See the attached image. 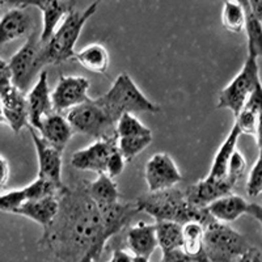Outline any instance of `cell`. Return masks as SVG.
Wrapping results in <instances>:
<instances>
[{"mask_svg": "<svg viewBox=\"0 0 262 262\" xmlns=\"http://www.w3.org/2000/svg\"><path fill=\"white\" fill-rule=\"evenodd\" d=\"M245 9V27L248 41V54H252L258 59L262 58V23H259L250 12L248 2H242Z\"/></svg>", "mask_w": 262, "mask_h": 262, "instance_id": "4316f807", "label": "cell"}, {"mask_svg": "<svg viewBox=\"0 0 262 262\" xmlns=\"http://www.w3.org/2000/svg\"><path fill=\"white\" fill-rule=\"evenodd\" d=\"M222 24L228 32L240 33L245 27V9L242 2H226L222 9Z\"/></svg>", "mask_w": 262, "mask_h": 262, "instance_id": "83f0119b", "label": "cell"}, {"mask_svg": "<svg viewBox=\"0 0 262 262\" xmlns=\"http://www.w3.org/2000/svg\"><path fill=\"white\" fill-rule=\"evenodd\" d=\"M64 116L74 133L86 135L95 140L117 137L116 122L105 112L97 98H91L90 101L74 107Z\"/></svg>", "mask_w": 262, "mask_h": 262, "instance_id": "8992f818", "label": "cell"}, {"mask_svg": "<svg viewBox=\"0 0 262 262\" xmlns=\"http://www.w3.org/2000/svg\"><path fill=\"white\" fill-rule=\"evenodd\" d=\"M7 4H8V3H6V2H0V8H2V7H4V6H7Z\"/></svg>", "mask_w": 262, "mask_h": 262, "instance_id": "7bdbcfd3", "label": "cell"}, {"mask_svg": "<svg viewBox=\"0 0 262 262\" xmlns=\"http://www.w3.org/2000/svg\"><path fill=\"white\" fill-rule=\"evenodd\" d=\"M74 59L78 60L84 69L95 74H106L111 66L109 53L101 43H91L80 51H76Z\"/></svg>", "mask_w": 262, "mask_h": 262, "instance_id": "cb8c5ba5", "label": "cell"}, {"mask_svg": "<svg viewBox=\"0 0 262 262\" xmlns=\"http://www.w3.org/2000/svg\"><path fill=\"white\" fill-rule=\"evenodd\" d=\"M161 262H209L206 257H193L186 254L182 249H174L163 253Z\"/></svg>", "mask_w": 262, "mask_h": 262, "instance_id": "836d02e7", "label": "cell"}, {"mask_svg": "<svg viewBox=\"0 0 262 262\" xmlns=\"http://www.w3.org/2000/svg\"><path fill=\"white\" fill-rule=\"evenodd\" d=\"M90 80L81 75H59L57 85L51 92L54 112H70L74 107L90 101Z\"/></svg>", "mask_w": 262, "mask_h": 262, "instance_id": "9c48e42d", "label": "cell"}, {"mask_svg": "<svg viewBox=\"0 0 262 262\" xmlns=\"http://www.w3.org/2000/svg\"><path fill=\"white\" fill-rule=\"evenodd\" d=\"M240 135H242V133L238 130L237 125L233 123L227 138L223 140V143L221 144L219 149L215 154L214 160H212L211 168H210V172L207 174V177L216 180L226 179L229 161H231L233 152L236 151V144H237V140L240 138Z\"/></svg>", "mask_w": 262, "mask_h": 262, "instance_id": "7402d4cb", "label": "cell"}, {"mask_svg": "<svg viewBox=\"0 0 262 262\" xmlns=\"http://www.w3.org/2000/svg\"><path fill=\"white\" fill-rule=\"evenodd\" d=\"M233 186L227 179L216 180L206 176L195 184L184 189L188 202L196 209H206L216 200L232 194Z\"/></svg>", "mask_w": 262, "mask_h": 262, "instance_id": "9a60e30c", "label": "cell"}, {"mask_svg": "<svg viewBox=\"0 0 262 262\" xmlns=\"http://www.w3.org/2000/svg\"><path fill=\"white\" fill-rule=\"evenodd\" d=\"M118 138L97 139L85 148L74 152L71 158V165L79 170H88L97 174H102L106 170L109 158L117 149Z\"/></svg>", "mask_w": 262, "mask_h": 262, "instance_id": "7c38bea8", "label": "cell"}, {"mask_svg": "<svg viewBox=\"0 0 262 262\" xmlns=\"http://www.w3.org/2000/svg\"><path fill=\"white\" fill-rule=\"evenodd\" d=\"M28 111H29V126L38 130L42 119L55 113L51 101V91L49 86L48 71L42 70L36 84L27 93Z\"/></svg>", "mask_w": 262, "mask_h": 262, "instance_id": "5bb4252c", "label": "cell"}, {"mask_svg": "<svg viewBox=\"0 0 262 262\" xmlns=\"http://www.w3.org/2000/svg\"><path fill=\"white\" fill-rule=\"evenodd\" d=\"M248 206L249 203L243 196L236 195V194H228L207 206L206 210L214 221L228 224L247 214Z\"/></svg>", "mask_w": 262, "mask_h": 262, "instance_id": "44dd1931", "label": "cell"}, {"mask_svg": "<svg viewBox=\"0 0 262 262\" xmlns=\"http://www.w3.org/2000/svg\"><path fill=\"white\" fill-rule=\"evenodd\" d=\"M8 85H12V74L8 62L0 57V90Z\"/></svg>", "mask_w": 262, "mask_h": 262, "instance_id": "e575fe53", "label": "cell"}, {"mask_svg": "<svg viewBox=\"0 0 262 262\" xmlns=\"http://www.w3.org/2000/svg\"><path fill=\"white\" fill-rule=\"evenodd\" d=\"M144 179L149 193H158L174 188L182 181V173L170 155L165 152H158L146 163Z\"/></svg>", "mask_w": 262, "mask_h": 262, "instance_id": "30bf717a", "label": "cell"}, {"mask_svg": "<svg viewBox=\"0 0 262 262\" xmlns=\"http://www.w3.org/2000/svg\"><path fill=\"white\" fill-rule=\"evenodd\" d=\"M254 137H256L257 146H258L259 151H262V111L258 114V118H257V126H256V133H254Z\"/></svg>", "mask_w": 262, "mask_h": 262, "instance_id": "60d3db41", "label": "cell"}, {"mask_svg": "<svg viewBox=\"0 0 262 262\" xmlns=\"http://www.w3.org/2000/svg\"><path fill=\"white\" fill-rule=\"evenodd\" d=\"M27 128L29 130L32 137L33 144L36 147L37 159H38V179L46 180L51 184L57 185L58 188H64L62 181V151L57 149L51 144H49L38 131L34 130L32 126L28 125Z\"/></svg>", "mask_w": 262, "mask_h": 262, "instance_id": "8fae6325", "label": "cell"}, {"mask_svg": "<svg viewBox=\"0 0 262 262\" xmlns=\"http://www.w3.org/2000/svg\"><path fill=\"white\" fill-rule=\"evenodd\" d=\"M97 100L116 123L119 117L126 113L156 114L161 112L160 105L146 97L127 72L119 74L112 84L111 90Z\"/></svg>", "mask_w": 262, "mask_h": 262, "instance_id": "277c9868", "label": "cell"}, {"mask_svg": "<svg viewBox=\"0 0 262 262\" xmlns=\"http://www.w3.org/2000/svg\"><path fill=\"white\" fill-rule=\"evenodd\" d=\"M0 102L6 125L12 128L13 133L18 134L23 128L29 125L27 93L12 84L0 90Z\"/></svg>", "mask_w": 262, "mask_h": 262, "instance_id": "4fadbf2b", "label": "cell"}, {"mask_svg": "<svg viewBox=\"0 0 262 262\" xmlns=\"http://www.w3.org/2000/svg\"><path fill=\"white\" fill-rule=\"evenodd\" d=\"M247 214L250 215V216H253L262 227V206L261 205H257V203H249Z\"/></svg>", "mask_w": 262, "mask_h": 262, "instance_id": "ab89813d", "label": "cell"}, {"mask_svg": "<svg viewBox=\"0 0 262 262\" xmlns=\"http://www.w3.org/2000/svg\"><path fill=\"white\" fill-rule=\"evenodd\" d=\"M248 7H249L252 15L259 23H262V0H252V2H248Z\"/></svg>", "mask_w": 262, "mask_h": 262, "instance_id": "f35d334b", "label": "cell"}, {"mask_svg": "<svg viewBox=\"0 0 262 262\" xmlns=\"http://www.w3.org/2000/svg\"><path fill=\"white\" fill-rule=\"evenodd\" d=\"M259 83L258 59L252 54H248L240 72L219 93L216 107L228 109L236 117Z\"/></svg>", "mask_w": 262, "mask_h": 262, "instance_id": "52a82bcc", "label": "cell"}, {"mask_svg": "<svg viewBox=\"0 0 262 262\" xmlns=\"http://www.w3.org/2000/svg\"><path fill=\"white\" fill-rule=\"evenodd\" d=\"M116 135L117 138L146 137V135H152V131L143 122H140L134 114L126 113L122 114L117 121Z\"/></svg>", "mask_w": 262, "mask_h": 262, "instance_id": "f546056e", "label": "cell"}, {"mask_svg": "<svg viewBox=\"0 0 262 262\" xmlns=\"http://www.w3.org/2000/svg\"><path fill=\"white\" fill-rule=\"evenodd\" d=\"M85 188L91 200L97 206H109L119 202V190L116 181L102 173L92 182H85Z\"/></svg>", "mask_w": 262, "mask_h": 262, "instance_id": "603a6c76", "label": "cell"}, {"mask_svg": "<svg viewBox=\"0 0 262 262\" xmlns=\"http://www.w3.org/2000/svg\"><path fill=\"white\" fill-rule=\"evenodd\" d=\"M24 8L34 7L42 13V29L39 33V41L42 45L48 43L58 29L66 16L70 15L75 9V2H32V3H21Z\"/></svg>", "mask_w": 262, "mask_h": 262, "instance_id": "2e32d148", "label": "cell"}, {"mask_svg": "<svg viewBox=\"0 0 262 262\" xmlns=\"http://www.w3.org/2000/svg\"><path fill=\"white\" fill-rule=\"evenodd\" d=\"M0 18V46L27 36L32 29V17L21 3H12Z\"/></svg>", "mask_w": 262, "mask_h": 262, "instance_id": "e0dca14e", "label": "cell"}, {"mask_svg": "<svg viewBox=\"0 0 262 262\" xmlns=\"http://www.w3.org/2000/svg\"><path fill=\"white\" fill-rule=\"evenodd\" d=\"M135 205L139 212H147L155 222H173L181 226L189 222H198L202 226H207L214 221L206 209H196L191 206L181 189L172 188L158 193H148L139 196Z\"/></svg>", "mask_w": 262, "mask_h": 262, "instance_id": "7a4b0ae2", "label": "cell"}, {"mask_svg": "<svg viewBox=\"0 0 262 262\" xmlns=\"http://www.w3.org/2000/svg\"><path fill=\"white\" fill-rule=\"evenodd\" d=\"M9 180V164L6 158L0 155V193L6 188L7 182Z\"/></svg>", "mask_w": 262, "mask_h": 262, "instance_id": "74e56055", "label": "cell"}, {"mask_svg": "<svg viewBox=\"0 0 262 262\" xmlns=\"http://www.w3.org/2000/svg\"><path fill=\"white\" fill-rule=\"evenodd\" d=\"M0 125H6V119H4L3 111H2V102H0Z\"/></svg>", "mask_w": 262, "mask_h": 262, "instance_id": "b9f144b4", "label": "cell"}, {"mask_svg": "<svg viewBox=\"0 0 262 262\" xmlns=\"http://www.w3.org/2000/svg\"><path fill=\"white\" fill-rule=\"evenodd\" d=\"M245 172H247V160H245L244 155H243L242 152L236 149L233 152L232 158H231V161H229L226 179L235 188V185L237 184L238 180L244 176Z\"/></svg>", "mask_w": 262, "mask_h": 262, "instance_id": "1f68e13d", "label": "cell"}, {"mask_svg": "<svg viewBox=\"0 0 262 262\" xmlns=\"http://www.w3.org/2000/svg\"><path fill=\"white\" fill-rule=\"evenodd\" d=\"M247 193L252 198L262 194V151L258 152V158L250 169L249 177L247 181Z\"/></svg>", "mask_w": 262, "mask_h": 262, "instance_id": "4dcf8cb0", "label": "cell"}, {"mask_svg": "<svg viewBox=\"0 0 262 262\" xmlns=\"http://www.w3.org/2000/svg\"><path fill=\"white\" fill-rule=\"evenodd\" d=\"M158 247L163 253L182 249V226L173 222H155Z\"/></svg>", "mask_w": 262, "mask_h": 262, "instance_id": "d4e9b609", "label": "cell"}, {"mask_svg": "<svg viewBox=\"0 0 262 262\" xmlns=\"http://www.w3.org/2000/svg\"><path fill=\"white\" fill-rule=\"evenodd\" d=\"M58 200L57 217L39 240L51 262H98L107 242L139 212L135 202L100 207L88 195L85 182L66 186Z\"/></svg>", "mask_w": 262, "mask_h": 262, "instance_id": "6da1fadb", "label": "cell"}, {"mask_svg": "<svg viewBox=\"0 0 262 262\" xmlns=\"http://www.w3.org/2000/svg\"><path fill=\"white\" fill-rule=\"evenodd\" d=\"M126 161L125 159L122 158V155L119 154L118 149L112 154V156L109 158V161L106 164V170H105V174L111 177V179H117L118 176H121L125 169Z\"/></svg>", "mask_w": 262, "mask_h": 262, "instance_id": "d6a6232c", "label": "cell"}, {"mask_svg": "<svg viewBox=\"0 0 262 262\" xmlns=\"http://www.w3.org/2000/svg\"><path fill=\"white\" fill-rule=\"evenodd\" d=\"M152 140H154V135L118 138L117 139V149L125 159L126 163H130L152 143Z\"/></svg>", "mask_w": 262, "mask_h": 262, "instance_id": "f1b7e54d", "label": "cell"}, {"mask_svg": "<svg viewBox=\"0 0 262 262\" xmlns=\"http://www.w3.org/2000/svg\"><path fill=\"white\" fill-rule=\"evenodd\" d=\"M107 262H135V256L127 249H114L112 258Z\"/></svg>", "mask_w": 262, "mask_h": 262, "instance_id": "8d00e7d4", "label": "cell"}, {"mask_svg": "<svg viewBox=\"0 0 262 262\" xmlns=\"http://www.w3.org/2000/svg\"><path fill=\"white\" fill-rule=\"evenodd\" d=\"M59 211V200L57 196H49L37 201H27L13 211L15 215H21L45 229L51 226Z\"/></svg>", "mask_w": 262, "mask_h": 262, "instance_id": "ffe728a7", "label": "cell"}, {"mask_svg": "<svg viewBox=\"0 0 262 262\" xmlns=\"http://www.w3.org/2000/svg\"><path fill=\"white\" fill-rule=\"evenodd\" d=\"M126 245L131 254L149 259L158 248L155 223L148 224L139 222L134 226L128 227L126 233Z\"/></svg>", "mask_w": 262, "mask_h": 262, "instance_id": "ac0fdd59", "label": "cell"}, {"mask_svg": "<svg viewBox=\"0 0 262 262\" xmlns=\"http://www.w3.org/2000/svg\"><path fill=\"white\" fill-rule=\"evenodd\" d=\"M42 43L37 33H32L28 41L21 46L9 59L8 64L12 74V84L20 91L27 93L28 86L41 72Z\"/></svg>", "mask_w": 262, "mask_h": 262, "instance_id": "ba28073f", "label": "cell"}, {"mask_svg": "<svg viewBox=\"0 0 262 262\" xmlns=\"http://www.w3.org/2000/svg\"><path fill=\"white\" fill-rule=\"evenodd\" d=\"M249 248L247 238L228 224L212 221L205 226L203 253L209 262H236Z\"/></svg>", "mask_w": 262, "mask_h": 262, "instance_id": "5b68a950", "label": "cell"}, {"mask_svg": "<svg viewBox=\"0 0 262 262\" xmlns=\"http://www.w3.org/2000/svg\"><path fill=\"white\" fill-rule=\"evenodd\" d=\"M205 226L198 222H189L182 226V250L189 256L206 257L203 253Z\"/></svg>", "mask_w": 262, "mask_h": 262, "instance_id": "484cf974", "label": "cell"}, {"mask_svg": "<svg viewBox=\"0 0 262 262\" xmlns=\"http://www.w3.org/2000/svg\"><path fill=\"white\" fill-rule=\"evenodd\" d=\"M98 6L100 3L95 2L81 11L74 9L70 15L66 16L62 24L58 27L48 43L42 45V66L59 64V63L74 59L76 54L75 46L80 37L81 30L85 27L86 21L97 12Z\"/></svg>", "mask_w": 262, "mask_h": 262, "instance_id": "3957f363", "label": "cell"}, {"mask_svg": "<svg viewBox=\"0 0 262 262\" xmlns=\"http://www.w3.org/2000/svg\"><path fill=\"white\" fill-rule=\"evenodd\" d=\"M37 131L49 144L62 152L74 135V130L70 122L66 116L60 113H53L42 119L41 126Z\"/></svg>", "mask_w": 262, "mask_h": 262, "instance_id": "d6986e66", "label": "cell"}, {"mask_svg": "<svg viewBox=\"0 0 262 262\" xmlns=\"http://www.w3.org/2000/svg\"><path fill=\"white\" fill-rule=\"evenodd\" d=\"M236 262H262V252L254 247H250L244 254L238 257Z\"/></svg>", "mask_w": 262, "mask_h": 262, "instance_id": "d590c367", "label": "cell"}]
</instances>
